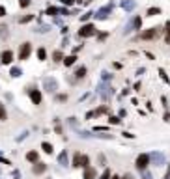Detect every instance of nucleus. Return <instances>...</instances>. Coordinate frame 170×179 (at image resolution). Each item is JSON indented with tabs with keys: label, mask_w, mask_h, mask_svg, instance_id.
I'll return each mask as SVG.
<instances>
[{
	"label": "nucleus",
	"mask_w": 170,
	"mask_h": 179,
	"mask_svg": "<svg viewBox=\"0 0 170 179\" xmlns=\"http://www.w3.org/2000/svg\"><path fill=\"white\" fill-rule=\"evenodd\" d=\"M148 164H152V162H150V155H148V153H140V155L137 157V161H135L137 170L144 172V170H148Z\"/></svg>",
	"instance_id": "nucleus-1"
},
{
	"label": "nucleus",
	"mask_w": 170,
	"mask_h": 179,
	"mask_svg": "<svg viewBox=\"0 0 170 179\" xmlns=\"http://www.w3.org/2000/svg\"><path fill=\"white\" fill-rule=\"evenodd\" d=\"M150 162H152L153 166H163L165 162H167V157H165L161 151H153V153H150Z\"/></svg>",
	"instance_id": "nucleus-2"
},
{
	"label": "nucleus",
	"mask_w": 170,
	"mask_h": 179,
	"mask_svg": "<svg viewBox=\"0 0 170 179\" xmlns=\"http://www.w3.org/2000/svg\"><path fill=\"white\" fill-rule=\"evenodd\" d=\"M30 52H32V45H30L28 41L26 43H23L21 45V49H19V60H28V56H30Z\"/></svg>",
	"instance_id": "nucleus-3"
},
{
	"label": "nucleus",
	"mask_w": 170,
	"mask_h": 179,
	"mask_svg": "<svg viewBox=\"0 0 170 179\" xmlns=\"http://www.w3.org/2000/svg\"><path fill=\"white\" fill-rule=\"evenodd\" d=\"M96 26L94 25H84L81 30H79V37H90V35H96Z\"/></svg>",
	"instance_id": "nucleus-4"
},
{
	"label": "nucleus",
	"mask_w": 170,
	"mask_h": 179,
	"mask_svg": "<svg viewBox=\"0 0 170 179\" xmlns=\"http://www.w3.org/2000/svg\"><path fill=\"white\" fill-rule=\"evenodd\" d=\"M159 34H161V28H150L140 34V39H155Z\"/></svg>",
	"instance_id": "nucleus-5"
},
{
	"label": "nucleus",
	"mask_w": 170,
	"mask_h": 179,
	"mask_svg": "<svg viewBox=\"0 0 170 179\" xmlns=\"http://www.w3.org/2000/svg\"><path fill=\"white\" fill-rule=\"evenodd\" d=\"M47 162H36V164H32V174L34 176H41V174L47 172Z\"/></svg>",
	"instance_id": "nucleus-6"
},
{
	"label": "nucleus",
	"mask_w": 170,
	"mask_h": 179,
	"mask_svg": "<svg viewBox=\"0 0 170 179\" xmlns=\"http://www.w3.org/2000/svg\"><path fill=\"white\" fill-rule=\"evenodd\" d=\"M43 86H45V90L49 91V93H56V90H58V84H56L54 78H45V80H43Z\"/></svg>",
	"instance_id": "nucleus-7"
},
{
	"label": "nucleus",
	"mask_w": 170,
	"mask_h": 179,
	"mask_svg": "<svg viewBox=\"0 0 170 179\" xmlns=\"http://www.w3.org/2000/svg\"><path fill=\"white\" fill-rule=\"evenodd\" d=\"M11 62H13V52H11V50H4V52L0 54V63H4V65H10Z\"/></svg>",
	"instance_id": "nucleus-8"
},
{
	"label": "nucleus",
	"mask_w": 170,
	"mask_h": 179,
	"mask_svg": "<svg viewBox=\"0 0 170 179\" xmlns=\"http://www.w3.org/2000/svg\"><path fill=\"white\" fill-rule=\"evenodd\" d=\"M28 95L34 105H41V91L39 90H28Z\"/></svg>",
	"instance_id": "nucleus-9"
},
{
	"label": "nucleus",
	"mask_w": 170,
	"mask_h": 179,
	"mask_svg": "<svg viewBox=\"0 0 170 179\" xmlns=\"http://www.w3.org/2000/svg\"><path fill=\"white\" fill-rule=\"evenodd\" d=\"M26 161H28V162H32V164H36V162H39V153H38L36 149L28 151V153H26Z\"/></svg>",
	"instance_id": "nucleus-10"
},
{
	"label": "nucleus",
	"mask_w": 170,
	"mask_h": 179,
	"mask_svg": "<svg viewBox=\"0 0 170 179\" xmlns=\"http://www.w3.org/2000/svg\"><path fill=\"white\" fill-rule=\"evenodd\" d=\"M97 177V172H96V168H86L84 170V174H82V179H96Z\"/></svg>",
	"instance_id": "nucleus-11"
},
{
	"label": "nucleus",
	"mask_w": 170,
	"mask_h": 179,
	"mask_svg": "<svg viewBox=\"0 0 170 179\" xmlns=\"http://www.w3.org/2000/svg\"><path fill=\"white\" fill-rule=\"evenodd\" d=\"M140 26H142V19L140 17H135V19H133V22L127 26V30H125V32H131V28L133 30H140Z\"/></svg>",
	"instance_id": "nucleus-12"
},
{
	"label": "nucleus",
	"mask_w": 170,
	"mask_h": 179,
	"mask_svg": "<svg viewBox=\"0 0 170 179\" xmlns=\"http://www.w3.org/2000/svg\"><path fill=\"white\" fill-rule=\"evenodd\" d=\"M41 149L45 151L47 155H53V151H54V146L51 144V142H41Z\"/></svg>",
	"instance_id": "nucleus-13"
},
{
	"label": "nucleus",
	"mask_w": 170,
	"mask_h": 179,
	"mask_svg": "<svg viewBox=\"0 0 170 179\" xmlns=\"http://www.w3.org/2000/svg\"><path fill=\"white\" fill-rule=\"evenodd\" d=\"M58 164H60V166H68V151H66V149L58 155Z\"/></svg>",
	"instance_id": "nucleus-14"
},
{
	"label": "nucleus",
	"mask_w": 170,
	"mask_h": 179,
	"mask_svg": "<svg viewBox=\"0 0 170 179\" xmlns=\"http://www.w3.org/2000/svg\"><path fill=\"white\" fill-rule=\"evenodd\" d=\"M84 77H86V67L84 65L77 67V69H75V78H79V80H81V78H84Z\"/></svg>",
	"instance_id": "nucleus-15"
},
{
	"label": "nucleus",
	"mask_w": 170,
	"mask_h": 179,
	"mask_svg": "<svg viewBox=\"0 0 170 179\" xmlns=\"http://www.w3.org/2000/svg\"><path fill=\"white\" fill-rule=\"evenodd\" d=\"M81 151H77V153L73 155V162H71V166H73V168H81Z\"/></svg>",
	"instance_id": "nucleus-16"
},
{
	"label": "nucleus",
	"mask_w": 170,
	"mask_h": 179,
	"mask_svg": "<svg viewBox=\"0 0 170 179\" xmlns=\"http://www.w3.org/2000/svg\"><path fill=\"white\" fill-rule=\"evenodd\" d=\"M75 62H77V56H75V54H71V56H66V58H64V65H66V67H71Z\"/></svg>",
	"instance_id": "nucleus-17"
},
{
	"label": "nucleus",
	"mask_w": 170,
	"mask_h": 179,
	"mask_svg": "<svg viewBox=\"0 0 170 179\" xmlns=\"http://www.w3.org/2000/svg\"><path fill=\"white\" fill-rule=\"evenodd\" d=\"M81 168L82 170L90 168V157H88V155H82V157H81Z\"/></svg>",
	"instance_id": "nucleus-18"
},
{
	"label": "nucleus",
	"mask_w": 170,
	"mask_h": 179,
	"mask_svg": "<svg viewBox=\"0 0 170 179\" xmlns=\"http://www.w3.org/2000/svg\"><path fill=\"white\" fill-rule=\"evenodd\" d=\"M122 6H124V10L131 11L133 7H135V2H133V0H124V2H122Z\"/></svg>",
	"instance_id": "nucleus-19"
},
{
	"label": "nucleus",
	"mask_w": 170,
	"mask_h": 179,
	"mask_svg": "<svg viewBox=\"0 0 170 179\" xmlns=\"http://www.w3.org/2000/svg\"><path fill=\"white\" fill-rule=\"evenodd\" d=\"M109 123H110V125H120L122 118L120 116H109Z\"/></svg>",
	"instance_id": "nucleus-20"
},
{
	"label": "nucleus",
	"mask_w": 170,
	"mask_h": 179,
	"mask_svg": "<svg viewBox=\"0 0 170 179\" xmlns=\"http://www.w3.org/2000/svg\"><path fill=\"white\" fill-rule=\"evenodd\" d=\"M8 119V112H6V106L0 103V121H6Z\"/></svg>",
	"instance_id": "nucleus-21"
},
{
	"label": "nucleus",
	"mask_w": 170,
	"mask_h": 179,
	"mask_svg": "<svg viewBox=\"0 0 170 179\" xmlns=\"http://www.w3.org/2000/svg\"><path fill=\"white\" fill-rule=\"evenodd\" d=\"M10 75H11V77H15V78H17V77H21V75H23V71H21V67H11V71H10Z\"/></svg>",
	"instance_id": "nucleus-22"
},
{
	"label": "nucleus",
	"mask_w": 170,
	"mask_h": 179,
	"mask_svg": "<svg viewBox=\"0 0 170 179\" xmlns=\"http://www.w3.org/2000/svg\"><path fill=\"white\" fill-rule=\"evenodd\" d=\"M53 60L54 62H64V54L60 50H56V52H53Z\"/></svg>",
	"instance_id": "nucleus-23"
},
{
	"label": "nucleus",
	"mask_w": 170,
	"mask_h": 179,
	"mask_svg": "<svg viewBox=\"0 0 170 179\" xmlns=\"http://www.w3.org/2000/svg\"><path fill=\"white\" fill-rule=\"evenodd\" d=\"M107 112H109V108H107V106H101V108L94 110V116H101V114H107Z\"/></svg>",
	"instance_id": "nucleus-24"
},
{
	"label": "nucleus",
	"mask_w": 170,
	"mask_h": 179,
	"mask_svg": "<svg viewBox=\"0 0 170 179\" xmlns=\"http://www.w3.org/2000/svg\"><path fill=\"white\" fill-rule=\"evenodd\" d=\"M68 101V93H58L56 95V103H66Z\"/></svg>",
	"instance_id": "nucleus-25"
},
{
	"label": "nucleus",
	"mask_w": 170,
	"mask_h": 179,
	"mask_svg": "<svg viewBox=\"0 0 170 179\" xmlns=\"http://www.w3.org/2000/svg\"><path fill=\"white\" fill-rule=\"evenodd\" d=\"M159 75H161V78H163V80L167 82V84H170V78H168V75L165 73V69H163V67H161V69H159Z\"/></svg>",
	"instance_id": "nucleus-26"
},
{
	"label": "nucleus",
	"mask_w": 170,
	"mask_h": 179,
	"mask_svg": "<svg viewBox=\"0 0 170 179\" xmlns=\"http://www.w3.org/2000/svg\"><path fill=\"white\" fill-rule=\"evenodd\" d=\"M159 13H161L159 7H150V10H148V15H150V17H153V15H159Z\"/></svg>",
	"instance_id": "nucleus-27"
},
{
	"label": "nucleus",
	"mask_w": 170,
	"mask_h": 179,
	"mask_svg": "<svg viewBox=\"0 0 170 179\" xmlns=\"http://www.w3.org/2000/svg\"><path fill=\"white\" fill-rule=\"evenodd\" d=\"M38 58L39 60H45L47 58V50L45 49H38Z\"/></svg>",
	"instance_id": "nucleus-28"
},
{
	"label": "nucleus",
	"mask_w": 170,
	"mask_h": 179,
	"mask_svg": "<svg viewBox=\"0 0 170 179\" xmlns=\"http://www.w3.org/2000/svg\"><path fill=\"white\" fill-rule=\"evenodd\" d=\"M110 177H112V174H110V170H109V168H105V172L101 174V177H99V179H110Z\"/></svg>",
	"instance_id": "nucleus-29"
},
{
	"label": "nucleus",
	"mask_w": 170,
	"mask_h": 179,
	"mask_svg": "<svg viewBox=\"0 0 170 179\" xmlns=\"http://www.w3.org/2000/svg\"><path fill=\"white\" fill-rule=\"evenodd\" d=\"M34 19V15H25V17L21 19V25H25V22H30Z\"/></svg>",
	"instance_id": "nucleus-30"
},
{
	"label": "nucleus",
	"mask_w": 170,
	"mask_h": 179,
	"mask_svg": "<svg viewBox=\"0 0 170 179\" xmlns=\"http://www.w3.org/2000/svg\"><path fill=\"white\" fill-rule=\"evenodd\" d=\"M19 4H21V7H28L30 6V0H19Z\"/></svg>",
	"instance_id": "nucleus-31"
},
{
	"label": "nucleus",
	"mask_w": 170,
	"mask_h": 179,
	"mask_svg": "<svg viewBox=\"0 0 170 179\" xmlns=\"http://www.w3.org/2000/svg\"><path fill=\"white\" fill-rule=\"evenodd\" d=\"M54 123H56V129H54V131H56V134H62L64 131H62V127H60V123H58V119H56Z\"/></svg>",
	"instance_id": "nucleus-32"
},
{
	"label": "nucleus",
	"mask_w": 170,
	"mask_h": 179,
	"mask_svg": "<svg viewBox=\"0 0 170 179\" xmlns=\"http://www.w3.org/2000/svg\"><path fill=\"white\" fill-rule=\"evenodd\" d=\"M142 179H152V174H150L148 170H144V172H142Z\"/></svg>",
	"instance_id": "nucleus-33"
},
{
	"label": "nucleus",
	"mask_w": 170,
	"mask_h": 179,
	"mask_svg": "<svg viewBox=\"0 0 170 179\" xmlns=\"http://www.w3.org/2000/svg\"><path fill=\"white\" fill-rule=\"evenodd\" d=\"M47 13H49V15H56L58 10H56V7H49V10H47Z\"/></svg>",
	"instance_id": "nucleus-34"
},
{
	"label": "nucleus",
	"mask_w": 170,
	"mask_h": 179,
	"mask_svg": "<svg viewBox=\"0 0 170 179\" xmlns=\"http://www.w3.org/2000/svg\"><path fill=\"white\" fill-rule=\"evenodd\" d=\"M161 103H163V106H165V108H168V99L165 97V95L161 97Z\"/></svg>",
	"instance_id": "nucleus-35"
},
{
	"label": "nucleus",
	"mask_w": 170,
	"mask_h": 179,
	"mask_svg": "<svg viewBox=\"0 0 170 179\" xmlns=\"http://www.w3.org/2000/svg\"><path fill=\"white\" fill-rule=\"evenodd\" d=\"M122 134H124V138H135V134H133V133H127V131H124Z\"/></svg>",
	"instance_id": "nucleus-36"
},
{
	"label": "nucleus",
	"mask_w": 170,
	"mask_h": 179,
	"mask_svg": "<svg viewBox=\"0 0 170 179\" xmlns=\"http://www.w3.org/2000/svg\"><path fill=\"white\" fill-rule=\"evenodd\" d=\"M163 119H165V121H167V123H170V112H165V116H163Z\"/></svg>",
	"instance_id": "nucleus-37"
},
{
	"label": "nucleus",
	"mask_w": 170,
	"mask_h": 179,
	"mask_svg": "<svg viewBox=\"0 0 170 179\" xmlns=\"http://www.w3.org/2000/svg\"><path fill=\"white\" fill-rule=\"evenodd\" d=\"M0 34H2V35L6 34L8 35V26H0Z\"/></svg>",
	"instance_id": "nucleus-38"
},
{
	"label": "nucleus",
	"mask_w": 170,
	"mask_h": 179,
	"mask_svg": "<svg viewBox=\"0 0 170 179\" xmlns=\"http://www.w3.org/2000/svg\"><path fill=\"white\" fill-rule=\"evenodd\" d=\"M4 15H6V7L0 6V17H4Z\"/></svg>",
	"instance_id": "nucleus-39"
},
{
	"label": "nucleus",
	"mask_w": 170,
	"mask_h": 179,
	"mask_svg": "<svg viewBox=\"0 0 170 179\" xmlns=\"http://www.w3.org/2000/svg\"><path fill=\"white\" fill-rule=\"evenodd\" d=\"M90 17H92V13H86V15H82V17H81V19H82V21H88V19H90Z\"/></svg>",
	"instance_id": "nucleus-40"
},
{
	"label": "nucleus",
	"mask_w": 170,
	"mask_h": 179,
	"mask_svg": "<svg viewBox=\"0 0 170 179\" xmlns=\"http://www.w3.org/2000/svg\"><path fill=\"white\" fill-rule=\"evenodd\" d=\"M118 116H120V118H125V116H127V112H125V110L122 108V110H120V114H118Z\"/></svg>",
	"instance_id": "nucleus-41"
},
{
	"label": "nucleus",
	"mask_w": 170,
	"mask_h": 179,
	"mask_svg": "<svg viewBox=\"0 0 170 179\" xmlns=\"http://www.w3.org/2000/svg\"><path fill=\"white\" fill-rule=\"evenodd\" d=\"M163 179H170V166L167 168V174H165V177H163Z\"/></svg>",
	"instance_id": "nucleus-42"
},
{
	"label": "nucleus",
	"mask_w": 170,
	"mask_h": 179,
	"mask_svg": "<svg viewBox=\"0 0 170 179\" xmlns=\"http://www.w3.org/2000/svg\"><path fill=\"white\" fill-rule=\"evenodd\" d=\"M62 2H64L66 6H71V4H73V0H62Z\"/></svg>",
	"instance_id": "nucleus-43"
},
{
	"label": "nucleus",
	"mask_w": 170,
	"mask_h": 179,
	"mask_svg": "<svg viewBox=\"0 0 170 179\" xmlns=\"http://www.w3.org/2000/svg\"><path fill=\"white\" fill-rule=\"evenodd\" d=\"M165 41H167V43H168V45H170V30H168V34H167V37H165Z\"/></svg>",
	"instance_id": "nucleus-44"
},
{
	"label": "nucleus",
	"mask_w": 170,
	"mask_h": 179,
	"mask_svg": "<svg viewBox=\"0 0 170 179\" xmlns=\"http://www.w3.org/2000/svg\"><path fill=\"white\" fill-rule=\"evenodd\" d=\"M122 179H133V177H131V176H129V174H125V176H124V177H122Z\"/></svg>",
	"instance_id": "nucleus-45"
},
{
	"label": "nucleus",
	"mask_w": 170,
	"mask_h": 179,
	"mask_svg": "<svg viewBox=\"0 0 170 179\" xmlns=\"http://www.w3.org/2000/svg\"><path fill=\"white\" fill-rule=\"evenodd\" d=\"M110 179H122V177H120V176H112Z\"/></svg>",
	"instance_id": "nucleus-46"
},
{
	"label": "nucleus",
	"mask_w": 170,
	"mask_h": 179,
	"mask_svg": "<svg viewBox=\"0 0 170 179\" xmlns=\"http://www.w3.org/2000/svg\"><path fill=\"white\" fill-rule=\"evenodd\" d=\"M167 28H168V30H170V21H168V22H167Z\"/></svg>",
	"instance_id": "nucleus-47"
}]
</instances>
